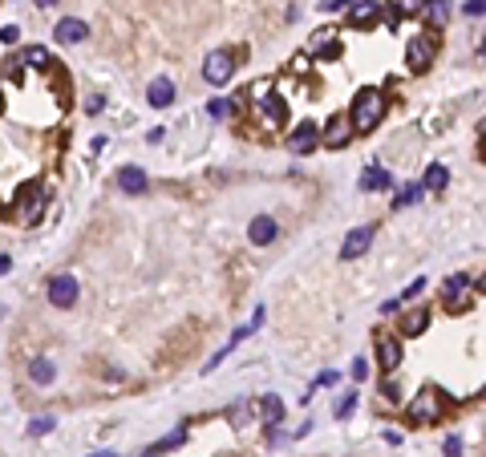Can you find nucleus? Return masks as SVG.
Returning <instances> with one entry per match:
<instances>
[{"label":"nucleus","instance_id":"f257e3e1","mask_svg":"<svg viewBox=\"0 0 486 457\" xmlns=\"http://www.w3.org/2000/svg\"><path fill=\"white\" fill-rule=\"evenodd\" d=\"M381 118H385V93L381 89H361L353 98V113H349L353 134H369L373 125H381Z\"/></svg>","mask_w":486,"mask_h":457},{"label":"nucleus","instance_id":"f03ea898","mask_svg":"<svg viewBox=\"0 0 486 457\" xmlns=\"http://www.w3.org/2000/svg\"><path fill=\"white\" fill-rule=\"evenodd\" d=\"M405 417L417 421V425L442 417V396H437V389H422V393H417L410 405H405Z\"/></svg>","mask_w":486,"mask_h":457},{"label":"nucleus","instance_id":"7ed1b4c3","mask_svg":"<svg viewBox=\"0 0 486 457\" xmlns=\"http://www.w3.org/2000/svg\"><path fill=\"white\" fill-rule=\"evenodd\" d=\"M437 57V45L425 33H417V37H410V45H405V65H410L413 73H425L430 65H434Z\"/></svg>","mask_w":486,"mask_h":457},{"label":"nucleus","instance_id":"20e7f679","mask_svg":"<svg viewBox=\"0 0 486 457\" xmlns=\"http://www.w3.org/2000/svg\"><path fill=\"white\" fill-rule=\"evenodd\" d=\"M45 296H49L53 308H74L77 296H81V284H77L74 275H53L49 287H45Z\"/></svg>","mask_w":486,"mask_h":457},{"label":"nucleus","instance_id":"39448f33","mask_svg":"<svg viewBox=\"0 0 486 457\" xmlns=\"http://www.w3.org/2000/svg\"><path fill=\"white\" fill-rule=\"evenodd\" d=\"M203 77H207L211 86H227V81L236 77V57L227 49H215L211 57H207V65H203Z\"/></svg>","mask_w":486,"mask_h":457},{"label":"nucleus","instance_id":"423d86ee","mask_svg":"<svg viewBox=\"0 0 486 457\" xmlns=\"http://www.w3.org/2000/svg\"><path fill=\"white\" fill-rule=\"evenodd\" d=\"M369 247H373V227H353L340 243V260H361Z\"/></svg>","mask_w":486,"mask_h":457},{"label":"nucleus","instance_id":"0eeeda50","mask_svg":"<svg viewBox=\"0 0 486 457\" xmlns=\"http://www.w3.org/2000/svg\"><path fill=\"white\" fill-rule=\"evenodd\" d=\"M308 57H320V61H333L340 57V45H337V29H316L308 41Z\"/></svg>","mask_w":486,"mask_h":457},{"label":"nucleus","instance_id":"6e6552de","mask_svg":"<svg viewBox=\"0 0 486 457\" xmlns=\"http://www.w3.org/2000/svg\"><path fill=\"white\" fill-rule=\"evenodd\" d=\"M53 37H57V45H81V41L89 37V25L81 16H65L61 25L53 29Z\"/></svg>","mask_w":486,"mask_h":457},{"label":"nucleus","instance_id":"1a4fd4ad","mask_svg":"<svg viewBox=\"0 0 486 457\" xmlns=\"http://www.w3.org/2000/svg\"><path fill=\"white\" fill-rule=\"evenodd\" d=\"M316 146H320V130L312 122L296 125V130L288 134V150H292V154H308V150H316Z\"/></svg>","mask_w":486,"mask_h":457},{"label":"nucleus","instance_id":"9d476101","mask_svg":"<svg viewBox=\"0 0 486 457\" xmlns=\"http://www.w3.org/2000/svg\"><path fill=\"white\" fill-rule=\"evenodd\" d=\"M377 364H381V372H398L401 364V344H398V336H377Z\"/></svg>","mask_w":486,"mask_h":457},{"label":"nucleus","instance_id":"9b49d317","mask_svg":"<svg viewBox=\"0 0 486 457\" xmlns=\"http://www.w3.org/2000/svg\"><path fill=\"white\" fill-rule=\"evenodd\" d=\"M45 198H49V195H45V190H41L37 183L25 186V195H21V219H25L29 227H33V222L41 219V210H45Z\"/></svg>","mask_w":486,"mask_h":457},{"label":"nucleus","instance_id":"f8f14e48","mask_svg":"<svg viewBox=\"0 0 486 457\" xmlns=\"http://www.w3.org/2000/svg\"><path fill=\"white\" fill-rule=\"evenodd\" d=\"M275 235H280V227H275L272 215H255L248 227V239L255 243V247H268V243H275Z\"/></svg>","mask_w":486,"mask_h":457},{"label":"nucleus","instance_id":"ddd939ff","mask_svg":"<svg viewBox=\"0 0 486 457\" xmlns=\"http://www.w3.org/2000/svg\"><path fill=\"white\" fill-rule=\"evenodd\" d=\"M118 190L122 195H146V170L142 166H122L118 170Z\"/></svg>","mask_w":486,"mask_h":457},{"label":"nucleus","instance_id":"4468645a","mask_svg":"<svg viewBox=\"0 0 486 457\" xmlns=\"http://www.w3.org/2000/svg\"><path fill=\"white\" fill-rule=\"evenodd\" d=\"M349 138H353V125L345 122V118H333V122L324 125L320 142H324L328 150H340V146H349Z\"/></svg>","mask_w":486,"mask_h":457},{"label":"nucleus","instance_id":"2eb2a0df","mask_svg":"<svg viewBox=\"0 0 486 457\" xmlns=\"http://www.w3.org/2000/svg\"><path fill=\"white\" fill-rule=\"evenodd\" d=\"M146 101L154 106V110H166V106L175 101V86H171V77H158V81H150Z\"/></svg>","mask_w":486,"mask_h":457},{"label":"nucleus","instance_id":"dca6fc26","mask_svg":"<svg viewBox=\"0 0 486 457\" xmlns=\"http://www.w3.org/2000/svg\"><path fill=\"white\" fill-rule=\"evenodd\" d=\"M260 413H263V421H268V429L275 433V425L284 421V401L275 393H268V396H260Z\"/></svg>","mask_w":486,"mask_h":457},{"label":"nucleus","instance_id":"f3484780","mask_svg":"<svg viewBox=\"0 0 486 457\" xmlns=\"http://www.w3.org/2000/svg\"><path fill=\"white\" fill-rule=\"evenodd\" d=\"M377 0H353L349 4V25H369V21H377Z\"/></svg>","mask_w":486,"mask_h":457},{"label":"nucleus","instance_id":"a211bd4d","mask_svg":"<svg viewBox=\"0 0 486 457\" xmlns=\"http://www.w3.org/2000/svg\"><path fill=\"white\" fill-rule=\"evenodd\" d=\"M53 376H57L53 360H45V356H33V360H29V381H33V384H53Z\"/></svg>","mask_w":486,"mask_h":457},{"label":"nucleus","instance_id":"6ab92c4d","mask_svg":"<svg viewBox=\"0 0 486 457\" xmlns=\"http://www.w3.org/2000/svg\"><path fill=\"white\" fill-rule=\"evenodd\" d=\"M21 61H25L29 69H45V73H49L53 65H57V61H53V57H49V49H45V45H29Z\"/></svg>","mask_w":486,"mask_h":457},{"label":"nucleus","instance_id":"aec40b11","mask_svg":"<svg viewBox=\"0 0 486 457\" xmlns=\"http://www.w3.org/2000/svg\"><path fill=\"white\" fill-rule=\"evenodd\" d=\"M389 186V170L385 166H369V170L361 174V190H385Z\"/></svg>","mask_w":486,"mask_h":457},{"label":"nucleus","instance_id":"412c9836","mask_svg":"<svg viewBox=\"0 0 486 457\" xmlns=\"http://www.w3.org/2000/svg\"><path fill=\"white\" fill-rule=\"evenodd\" d=\"M446 183H450V170H446V166H442V162H434V166H430V170H425V190H434V195H437V190H446Z\"/></svg>","mask_w":486,"mask_h":457},{"label":"nucleus","instance_id":"4be33fe9","mask_svg":"<svg viewBox=\"0 0 486 457\" xmlns=\"http://www.w3.org/2000/svg\"><path fill=\"white\" fill-rule=\"evenodd\" d=\"M425 324H430V312L417 308V312H410V316L401 320V332H405V336H422V332H425Z\"/></svg>","mask_w":486,"mask_h":457},{"label":"nucleus","instance_id":"5701e85b","mask_svg":"<svg viewBox=\"0 0 486 457\" xmlns=\"http://www.w3.org/2000/svg\"><path fill=\"white\" fill-rule=\"evenodd\" d=\"M425 195V186L422 183H405V186H401V195L398 198H393V207H413V202H417V198H422Z\"/></svg>","mask_w":486,"mask_h":457},{"label":"nucleus","instance_id":"b1692460","mask_svg":"<svg viewBox=\"0 0 486 457\" xmlns=\"http://www.w3.org/2000/svg\"><path fill=\"white\" fill-rule=\"evenodd\" d=\"M239 101H243V93H239V98H236V101H227V98H215V101H211V106H207V113H211L215 122H219V118H227V113L236 110Z\"/></svg>","mask_w":486,"mask_h":457},{"label":"nucleus","instance_id":"393cba45","mask_svg":"<svg viewBox=\"0 0 486 457\" xmlns=\"http://www.w3.org/2000/svg\"><path fill=\"white\" fill-rule=\"evenodd\" d=\"M422 9L430 13L434 25H446V21H450V4H446V0H430V4H422Z\"/></svg>","mask_w":486,"mask_h":457},{"label":"nucleus","instance_id":"a878e982","mask_svg":"<svg viewBox=\"0 0 486 457\" xmlns=\"http://www.w3.org/2000/svg\"><path fill=\"white\" fill-rule=\"evenodd\" d=\"M183 437H187V433H183V429H175V433H166V437H162L158 445H150L146 453H154V457H158V453H166V449H175V445H183Z\"/></svg>","mask_w":486,"mask_h":457},{"label":"nucleus","instance_id":"bb28decb","mask_svg":"<svg viewBox=\"0 0 486 457\" xmlns=\"http://www.w3.org/2000/svg\"><path fill=\"white\" fill-rule=\"evenodd\" d=\"M466 308H470V292H446V312L458 316V312H466Z\"/></svg>","mask_w":486,"mask_h":457},{"label":"nucleus","instance_id":"cd10ccee","mask_svg":"<svg viewBox=\"0 0 486 457\" xmlns=\"http://www.w3.org/2000/svg\"><path fill=\"white\" fill-rule=\"evenodd\" d=\"M53 425H57V421L41 413V417H33V421H29V437H45V433H53Z\"/></svg>","mask_w":486,"mask_h":457},{"label":"nucleus","instance_id":"c85d7f7f","mask_svg":"<svg viewBox=\"0 0 486 457\" xmlns=\"http://www.w3.org/2000/svg\"><path fill=\"white\" fill-rule=\"evenodd\" d=\"M353 409H357V389H349V393L337 401V417L345 421V417H353Z\"/></svg>","mask_w":486,"mask_h":457},{"label":"nucleus","instance_id":"c756f323","mask_svg":"<svg viewBox=\"0 0 486 457\" xmlns=\"http://www.w3.org/2000/svg\"><path fill=\"white\" fill-rule=\"evenodd\" d=\"M21 41V25H0V45H16Z\"/></svg>","mask_w":486,"mask_h":457},{"label":"nucleus","instance_id":"7c9ffc66","mask_svg":"<svg viewBox=\"0 0 486 457\" xmlns=\"http://www.w3.org/2000/svg\"><path fill=\"white\" fill-rule=\"evenodd\" d=\"M422 292H425V279H413V284L410 287H405V292H401V304H405V299H417V296H422Z\"/></svg>","mask_w":486,"mask_h":457},{"label":"nucleus","instance_id":"2f4dec72","mask_svg":"<svg viewBox=\"0 0 486 457\" xmlns=\"http://www.w3.org/2000/svg\"><path fill=\"white\" fill-rule=\"evenodd\" d=\"M470 287V275H450L446 279V292H466Z\"/></svg>","mask_w":486,"mask_h":457},{"label":"nucleus","instance_id":"473e14b6","mask_svg":"<svg viewBox=\"0 0 486 457\" xmlns=\"http://www.w3.org/2000/svg\"><path fill=\"white\" fill-rule=\"evenodd\" d=\"M442 453H446V457H462V437H446Z\"/></svg>","mask_w":486,"mask_h":457},{"label":"nucleus","instance_id":"72a5a7b5","mask_svg":"<svg viewBox=\"0 0 486 457\" xmlns=\"http://www.w3.org/2000/svg\"><path fill=\"white\" fill-rule=\"evenodd\" d=\"M466 16H486V0H466Z\"/></svg>","mask_w":486,"mask_h":457},{"label":"nucleus","instance_id":"f704fd0d","mask_svg":"<svg viewBox=\"0 0 486 457\" xmlns=\"http://www.w3.org/2000/svg\"><path fill=\"white\" fill-rule=\"evenodd\" d=\"M369 376V360H353V381H365Z\"/></svg>","mask_w":486,"mask_h":457},{"label":"nucleus","instance_id":"c9c22d12","mask_svg":"<svg viewBox=\"0 0 486 457\" xmlns=\"http://www.w3.org/2000/svg\"><path fill=\"white\" fill-rule=\"evenodd\" d=\"M398 9H405V13H422V0H398Z\"/></svg>","mask_w":486,"mask_h":457},{"label":"nucleus","instance_id":"e433bc0d","mask_svg":"<svg viewBox=\"0 0 486 457\" xmlns=\"http://www.w3.org/2000/svg\"><path fill=\"white\" fill-rule=\"evenodd\" d=\"M86 110H89V113H101V110H106V101H101V98H89Z\"/></svg>","mask_w":486,"mask_h":457},{"label":"nucleus","instance_id":"4c0bfd02","mask_svg":"<svg viewBox=\"0 0 486 457\" xmlns=\"http://www.w3.org/2000/svg\"><path fill=\"white\" fill-rule=\"evenodd\" d=\"M13 272V260H9V255H0V275H9Z\"/></svg>","mask_w":486,"mask_h":457},{"label":"nucleus","instance_id":"58836bf2","mask_svg":"<svg viewBox=\"0 0 486 457\" xmlns=\"http://www.w3.org/2000/svg\"><path fill=\"white\" fill-rule=\"evenodd\" d=\"M478 138H482V142H486V118H482V122H478Z\"/></svg>","mask_w":486,"mask_h":457},{"label":"nucleus","instance_id":"ea45409f","mask_svg":"<svg viewBox=\"0 0 486 457\" xmlns=\"http://www.w3.org/2000/svg\"><path fill=\"white\" fill-rule=\"evenodd\" d=\"M41 9H49V4H61V0H37Z\"/></svg>","mask_w":486,"mask_h":457},{"label":"nucleus","instance_id":"a19ab883","mask_svg":"<svg viewBox=\"0 0 486 457\" xmlns=\"http://www.w3.org/2000/svg\"><path fill=\"white\" fill-rule=\"evenodd\" d=\"M89 457H118V453H110V449H101V453H89Z\"/></svg>","mask_w":486,"mask_h":457},{"label":"nucleus","instance_id":"79ce46f5","mask_svg":"<svg viewBox=\"0 0 486 457\" xmlns=\"http://www.w3.org/2000/svg\"><path fill=\"white\" fill-rule=\"evenodd\" d=\"M478 287H482V292H486V275H482V279H478Z\"/></svg>","mask_w":486,"mask_h":457},{"label":"nucleus","instance_id":"37998d69","mask_svg":"<svg viewBox=\"0 0 486 457\" xmlns=\"http://www.w3.org/2000/svg\"><path fill=\"white\" fill-rule=\"evenodd\" d=\"M482 393H486V389H482Z\"/></svg>","mask_w":486,"mask_h":457}]
</instances>
